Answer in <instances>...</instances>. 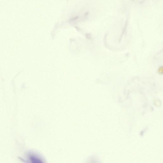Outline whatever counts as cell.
<instances>
[{
    "mask_svg": "<svg viewBox=\"0 0 163 163\" xmlns=\"http://www.w3.org/2000/svg\"><path fill=\"white\" fill-rule=\"evenodd\" d=\"M158 72L160 74H162L163 73V67H161L158 69Z\"/></svg>",
    "mask_w": 163,
    "mask_h": 163,
    "instance_id": "1",
    "label": "cell"
}]
</instances>
